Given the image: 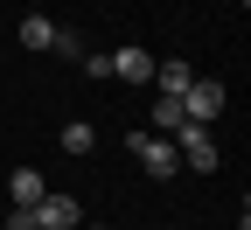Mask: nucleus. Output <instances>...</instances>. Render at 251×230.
Instances as JSON below:
<instances>
[{
	"instance_id": "nucleus-1",
	"label": "nucleus",
	"mask_w": 251,
	"mask_h": 230,
	"mask_svg": "<svg viewBox=\"0 0 251 230\" xmlns=\"http://www.w3.org/2000/svg\"><path fill=\"white\" fill-rule=\"evenodd\" d=\"M126 153H133L147 175H181V160H175V140L147 133V126H140V133H126Z\"/></svg>"
},
{
	"instance_id": "nucleus-2",
	"label": "nucleus",
	"mask_w": 251,
	"mask_h": 230,
	"mask_svg": "<svg viewBox=\"0 0 251 230\" xmlns=\"http://www.w3.org/2000/svg\"><path fill=\"white\" fill-rule=\"evenodd\" d=\"M216 112H224V84H216V77H196V84L181 91V119L188 126H209Z\"/></svg>"
},
{
	"instance_id": "nucleus-3",
	"label": "nucleus",
	"mask_w": 251,
	"mask_h": 230,
	"mask_svg": "<svg viewBox=\"0 0 251 230\" xmlns=\"http://www.w3.org/2000/svg\"><path fill=\"white\" fill-rule=\"evenodd\" d=\"M175 160H188L196 175H209V168H216V140H209V126H181V133H175Z\"/></svg>"
},
{
	"instance_id": "nucleus-4",
	"label": "nucleus",
	"mask_w": 251,
	"mask_h": 230,
	"mask_svg": "<svg viewBox=\"0 0 251 230\" xmlns=\"http://www.w3.org/2000/svg\"><path fill=\"white\" fill-rule=\"evenodd\" d=\"M112 77H126V84H153V56H147V49H133V42L112 49Z\"/></svg>"
},
{
	"instance_id": "nucleus-5",
	"label": "nucleus",
	"mask_w": 251,
	"mask_h": 230,
	"mask_svg": "<svg viewBox=\"0 0 251 230\" xmlns=\"http://www.w3.org/2000/svg\"><path fill=\"white\" fill-rule=\"evenodd\" d=\"M35 230H77V203L70 195H42L35 203Z\"/></svg>"
},
{
	"instance_id": "nucleus-6",
	"label": "nucleus",
	"mask_w": 251,
	"mask_h": 230,
	"mask_svg": "<svg viewBox=\"0 0 251 230\" xmlns=\"http://www.w3.org/2000/svg\"><path fill=\"white\" fill-rule=\"evenodd\" d=\"M188 84H196V70H188V63H153V91H161V98H175V105H181Z\"/></svg>"
},
{
	"instance_id": "nucleus-7",
	"label": "nucleus",
	"mask_w": 251,
	"mask_h": 230,
	"mask_svg": "<svg viewBox=\"0 0 251 230\" xmlns=\"http://www.w3.org/2000/svg\"><path fill=\"white\" fill-rule=\"evenodd\" d=\"M181 126H188V119H181V105H175V98H153V112H147V133H161V140H175Z\"/></svg>"
},
{
	"instance_id": "nucleus-8",
	"label": "nucleus",
	"mask_w": 251,
	"mask_h": 230,
	"mask_svg": "<svg viewBox=\"0 0 251 230\" xmlns=\"http://www.w3.org/2000/svg\"><path fill=\"white\" fill-rule=\"evenodd\" d=\"M21 49H56V21L49 14H28L21 21Z\"/></svg>"
},
{
	"instance_id": "nucleus-9",
	"label": "nucleus",
	"mask_w": 251,
	"mask_h": 230,
	"mask_svg": "<svg viewBox=\"0 0 251 230\" xmlns=\"http://www.w3.org/2000/svg\"><path fill=\"white\" fill-rule=\"evenodd\" d=\"M91 147H98V126H91V119H70V126H63V153H91Z\"/></svg>"
},
{
	"instance_id": "nucleus-10",
	"label": "nucleus",
	"mask_w": 251,
	"mask_h": 230,
	"mask_svg": "<svg viewBox=\"0 0 251 230\" xmlns=\"http://www.w3.org/2000/svg\"><path fill=\"white\" fill-rule=\"evenodd\" d=\"M42 195H49V188H42V175H35V168H14V203H21V209H35Z\"/></svg>"
},
{
	"instance_id": "nucleus-11",
	"label": "nucleus",
	"mask_w": 251,
	"mask_h": 230,
	"mask_svg": "<svg viewBox=\"0 0 251 230\" xmlns=\"http://www.w3.org/2000/svg\"><path fill=\"white\" fill-rule=\"evenodd\" d=\"M7 230H35V209H21V203H14V216H7Z\"/></svg>"
},
{
	"instance_id": "nucleus-12",
	"label": "nucleus",
	"mask_w": 251,
	"mask_h": 230,
	"mask_svg": "<svg viewBox=\"0 0 251 230\" xmlns=\"http://www.w3.org/2000/svg\"><path fill=\"white\" fill-rule=\"evenodd\" d=\"M91 230H105V223H91Z\"/></svg>"
}]
</instances>
